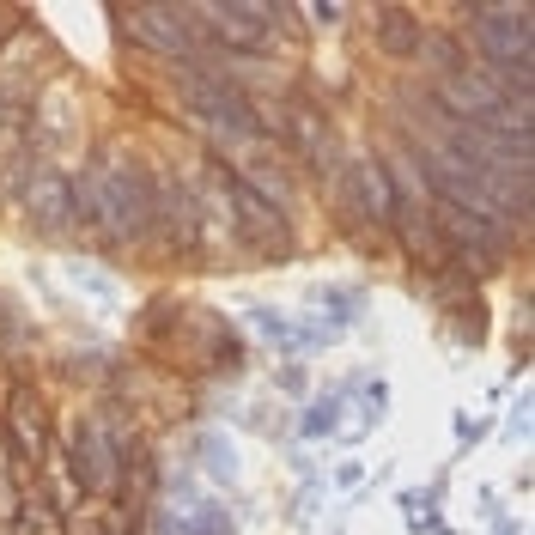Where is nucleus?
<instances>
[{
	"label": "nucleus",
	"mask_w": 535,
	"mask_h": 535,
	"mask_svg": "<svg viewBox=\"0 0 535 535\" xmlns=\"http://www.w3.org/2000/svg\"><path fill=\"white\" fill-rule=\"evenodd\" d=\"M73 207H80V219L104 244H134L159 225V177L140 159H110V152H98V159L73 177Z\"/></svg>",
	"instance_id": "obj_1"
},
{
	"label": "nucleus",
	"mask_w": 535,
	"mask_h": 535,
	"mask_svg": "<svg viewBox=\"0 0 535 535\" xmlns=\"http://www.w3.org/2000/svg\"><path fill=\"white\" fill-rule=\"evenodd\" d=\"M183 98H189L195 128L213 134V146H250V140H262L256 104L225 80L219 67H183Z\"/></svg>",
	"instance_id": "obj_2"
},
{
	"label": "nucleus",
	"mask_w": 535,
	"mask_h": 535,
	"mask_svg": "<svg viewBox=\"0 0 535 535\" xmlns=\"http://www.w3.org/2000/svg\"><path fill=\"white\" fill-rule=\"evenodd\" d=\"M128 456H134V438L116 426V414H86L80 432H73V444H67V463H73V475H80L86 493H122Z\"/></svg>",
	"instance_id": "obj_3"
},
{
	"label": "nucleus",
	"mask_w": 535,
	"mask_h": 535,
	"mask_svg": "<svg viewBox=\"0 0 535 535\" xmlns=\"http://www.w3.org/2000/svg\"><path fill=\"white\" fill-rule=\"evenodd\" d=\"M469 37L481 49V67H535V13L523 0H505V7H469Z\"/></svg>",
	"instance_id": "obj_4"
},
{
	"label": "nucleus",
	"mask_w": 535,
	"mask_h": 535,
	"mask_svg": "<svg viewBox=\"0 0 535 535\" xmlns=\"http://www.w3.org/2000/svg\"><path fill=\"white\" fill-rule=\"evenodd\" d=\"M225 195H232V213H238V238L250 244V256H268V262H286L292 250H298V238H292V219L274 207V201H262L244 177H232L225 171Z\"/></svg>",
	"instance_id": "obj_5"
},
{
	"label": "nucleus",
	"mask_w": 535,
	"mask_h": 535,
	"mask_svg": "<svg viewBox=\"0 0 535 535\" xmlns=\"http://www.w3.org/2000/svg\"><path fill=\"white\" fill-rule=\"evenodd\" d=\"M189 19L195 25H207V37L219 43V49H232V55H244V49H268L274 43V7H244V0H207V7H189Z\"/></svg>",
	"instance_id": "obj_6"
},
{
	"label": "nucleus",
	"mask_w": 535,
	"mask_h": 535,
	"mask_svg": "<svg viewBox=\"0 0 535 535\" xmlns=\"http://www.w3.org/2000/svg\"><path fill=\"white\" fill-rule=\"evenodd\" d=\"M116 19H128V37L159 49L171 61H183L195 49V25H189V7H116Z\"/></svg>",
	"instance_id": "obj_7"
},
{
	"label": "nucleus",
	"mask_w": 535,
	"mask_h": 535,
	"mask_svg": "<svg viewBox=\"0 0 535 535\" xmlns=\"http://www.w3.org/2000/svg\"><path fill=\"white\" fill-rule=\"evenodd\" d=\"M19 195H25L31 225H43V232H67V225H80V207H73V177L55 171V165H37Z\"/></svg>",
	"instance_id": "obj_8"
},
{
	"label": "nucleus",
	"mask_w": 535,
	"mask_h": 535,
	"mask_svg": "<svg viewBox=\"0 0 535 535\" xmlns=\"http://www.w3.org/2000/svg\"><path fill=\"white\" fill-rule=\"evenodd\" d=\"M7 414H13V456L25 463V456H49V408H43V396L31 390V384H19L13 390V402H7Z\"/></svg>",
	"instance_id": "obj_9"
},
{
	"label": "nucleus",
	"mask_w": 535,
	"mask_h": 535,
	"mask_svg": "<svg viewBox=\"0 0 535 535\" xmlns=\"http://www.w3.org/2000/svg\"><path fill=\"white\" fill-rule=\"evenodd\" d=\"M353 189H359V207H365V225H396V207H402V195H396V183H390V171H384V159H365L353 165Z\"/></svg>",
	"instance_id": "obj_10"
},
{
	"label": "nucleus",
	"mask_w": 535,
	"mask_h": 535,
	"mask_svg": "<svg viewBox=\"0 0 535 535\" xmlns=\"http://www.w3.org/2000/svg\"><path fill=\"white\" fill-rule=\"evenodd\" d=\"M420 13L414 7H377V49L384 55H414L420 49Z\"/></svg>",
	"instance_id": "obj_11"
},
{
	"label": "nucleus",
	"mask_w": 535,
	"mask_h": 535,
	"mask_svg": "<svg viewBox=\"0 0 535 535\" xmlns=\"http://www.w3.org/2000/svg\"><path fill=\"white\" fill-rule=\"evenodd\" d=\"M195 456H201V469L219 487H238V450H232V438H225V432H201L195 438Z\"/></svg>",
	"instance_id": "obj_12"
},
{
	"label": "nucleus",
	"mask_w": 535,
	"mask_h": 535,
	"mask_svg": "<svg viewBox=\"0 0 535 535\" xmlns=\"http://www.w3.org/2000/svg\"><path fill=\"white\" fill-rule=\"evenodd\" d=\"M317 298L329 304V335H341V329H353V323H365V286H317Z\"/></svg>",
	"instance_id": "obj_13"
},
{
	"label": "nucleus",
	"mask_w": 535,
	"mask_h": 535,
	"mask_svg": "<svg viewBox=\"0 0 535 535\" xmlns=\"http://www.w3.org/2000/svg\"><path fill=\"white\" fill-rule=\"evenodd\" d=\"M341 402H347V390L317 396L311 408L298 414V438H329V432H341Z\"/></svg>",
	"instance_id": "obj_14"
},
{
	"label": "nucleus",
	"mask_w": 535,
	"mask_h": 535,
	"mask_svg": "<svg viewBox=\"0 0 535 535\" xmlns=\"http://www.w3.org/2000/svg\"><path fill=\"white\" fill-rule=\"evenodd\" d=\"M250 329H256L268 347H280V353H286V341H292V317L274 311V304H250Z\"/></svg>",
	"instance_id": "obj_15"
},
{
	"label": "nucleus",
	"mask_w": 535,
	"mask_h": 535,
	"mask_svg": "<svg viewBox=\"0 0 535 535\" xmlns=\"http://www.w3.org/2000/svg\"><path fill=\"white\" fill-rule=\"evenodd\" d=\"M67 274H73V286H80V292H92L98 304H122V286H116L110 274H98L92 262H67Z\"/></svg>",
	"instance_id": "obj_16"
},
{
	"label": "nucleus",
	"mask_w": 535,
	"mask_h": 535,
	"mask_svg": "<svg viewBox=\"0 0 535 535\" xmlns=\"http://www.w3.org/2000/svg\"><path fill=\"white\" fill-rule=\"evenodd\" d=\"M280 390L286 396H304V390H311V371H304V365H280Z\"/></svg>",
	"instance_id": "obj_17"
},
{
	"label": "nucleus",
	"mask_w": 535,
	"mask_h": 535,
	"mask_svg": "<svg viewBox=\"0 0 535 535\" xmlns=\"http://www.w3.org/2000/svg\"><path fill=\"white\" fill-rule=\"evenodd\" d=\"M505 438H517V444L529 438V402H517V408H511V420H505Z\"/></svg>",
	"instance_id": "obj_18"
},
{
	"label": "nucleus",
	"mask_w": 535,
	"mask_h": 535,
	"mask_svg": "<svg viewBox=\"0 0 535 535\" xmlns=\"http://www.w3.org/2000/svg\"><path fill=\"white\" fill-rule=\"evenodd\" d=\"M359 481H365V463H341V469H335V487H341V493L359 487Z\"/></svg>",
	"instance_id": "obj_19"
},
{
	"label": "nucleus",
	"mask_w": 535,
	"mask_h": 535,
	"mask_svg": "<svg viewBox=\"0 0 535 535\" xmlns=\"http://www.w3.org/2000/svg\"><path fill=\"white\" fill-rule=\"evenodd\" d=\"M481 432H487V426H475V420H469V414H456V438H463V444H475V438H481Z\"/></svg>",
	"instance_id": "obj_20"
},
{
	"label": "nucleus",
	"mask_w": 535,
	"mask_h": 535,
	"mask_svg": "<svg viewBox=\"0 0 535 535\" xmlns=\"http://www.w3.org/2000/svg\"><path fill=\"white\" fill-rule=\"evenodd\" d=\"M487 535H523V523H517V517H493V529H487Z\"/></svg>",
	"instance_id": "obj_21"
},
{
	"label": "nucleus",
	"mask_w": 535,
	"mask_h": 535,
	"mask_svg": "<svg viewBox=\"0 0 535 535\" xmlns=\"http://www.w3.org/2000/svg\"><path fill=\"white\" fill-rule=\"evenodd\" d=\"M414 535H450V523H414Z\"/></svg>",
	"instance_id": "obj_22"
}]
</instances>
